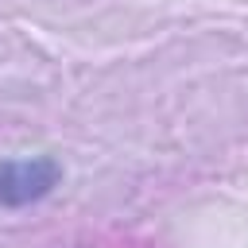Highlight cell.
Segmentation results:
<instances>
[{
	"label": "cell",
	"instance_id": "1",
	"mask_svg": "<svg viewBox=\"0 0 248 248\" xmlns=\"http://www.w3.org/2000/svg\"><path fill=\"white\" fill-rule=\"evenodd\" d=\"M62 182V167L50 155L35 159H0V209H19L46 198Z\"/></svg>",
	"mask_w": 248,
	"mask_h": 248
}]
</instances>
